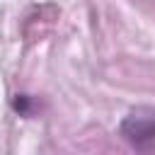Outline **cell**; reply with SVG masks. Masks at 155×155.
<instances>
[{"instance_id":"obj_1","label":"cell","mask_w":155,"mask_h":155,"mask_svg":"<svg viewBox=\"0 0 155 155\" xmlns=\"http://www.w3.org/2000/svg\"><path fill=\"white\" fill-rule=\"evenodd\" d=\"M119 133L131 148H136L140 153L155 150V107L131 109L124 116V121L119 126Z\"/></svg>"}]
</instances>
